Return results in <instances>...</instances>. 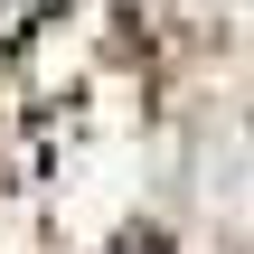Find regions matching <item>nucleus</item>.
I'll use <instances>...</instances> for the list:
<instances>
[{
  "instance_id": "nucleus-1",
  "label": "nucleus",
  "mask_w": 254,
  "mask_h": 254,
  "mask_svg": "<svg viewBox=\"0 0 254 254\" xmlns=\"http://www.w3.org/2000/svg\"><path fill=\"white\" fill-rule=\"evenodd\" d=\"M38 9H57V0H0V47H9V38H19V28H28Z\"/></svg>"
}]
</instances>
